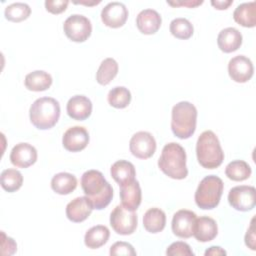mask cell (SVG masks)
Returning <instances> with one entry per match:
<instances>
[{"label": "cell", "instance_id": "cell-25", "mask_svg": "<svg viewBox=\"0 0 256 256\" xmlns=\"http://www.w3.org/2000/svg\"><path fill=\"white\" fill-rule=\"evenodd\" d=\"M24 84L25 87L30 91H45L51 86L52 77L49 73L43 70H36L26 75Z\"/></svg>", "mask_w": 256, "mask_h": 256}, {"label": "cell", "instance_id": "cell-31", "mask_svg": "<svg viewBox=\"0 0 256 256\" xmlns=\"http://www.w3.org/2000/svg\"><path fill=\"white\" fill-rule=\"evenodd\" d=\"M108 103L117 109L126 108L131 102L130 91L123 86H117L112 88L107 95Z\"/></svg>", "mask_w": 256, "mask_h": 256}, {"label": "cell", "instance_id": "cell-15", "mask_svg": "<svg viewBox=\"0 0 256 256\" xmlns=\"http://www.w3.org/2000/svg\"><path fill=\"white\" fill-rule=\"evenodd\" d=\"M37 160V150L29 143L16 144L10 153L11 163L18 168H28Z\"/></svg>", "mask_w": 256, "mask_h": 256}, {"label": "cell", "instance_id": "cell-10", "mask_svg": "<svg viewBox=\"0 0 256 256\" xmlns=\"http://www.w3.org/2000/svg\"><path fill=\"white\" fill-rule=\"evenodd\" d=\"M129 149L132 155L136 158L148 159L156 151L155 138L149 132L139 131L131 137Z\"/></svg>", "mask_w": 256, "mask_h": 256}, {"label": "cell", "instance_id": "cell-3", "mask_svg": "<svg viewBox=\"0 0 256 256\" xmlns=\"http://www.w3.org/2000/svg\"><path fill=\"white\" fill-rule=\"evenodd\" d=\"M196 155L199 164L206 169L219 167L224 160V152L216 134L207 130L200 134L196 143Z\"/></svg>", "mask_w": 256, "mask_h": 256}, {"label": "cell", "instance_id": "cell-34", "mask_svg": "<svg viewBox=\"0 0 256 256\" xmlns=\"http://www.w3.org/2000/svg\"><path fill=\"white\" fill-rule=\"evenodd\" d=\"M166 255L168 256H193L194 252L191 247L182 241H177L172 243L166 250Z\"/></svg>", "mask_w": 256, "mask_h": 256}, {"label": "cell", "instance_id": "cell-36", "mask_svg": "<svg viewBox=\"0 0 256 256\" xmlns=\"http://www.w3.org/2000/svg\"><path fill=\"white\" fill-rule=\"evenodd\" d=\"M17 250V243L11 237L6 236V234L1 231V255L10 256L13 255Z\"/></svg>", "mask_w": 256, "mask_h": 256}, {"label": "cell", "instance_id": "cell-28", "mask_svg": "<svg viewBox=\"0 0 256 256\" xmlns=\"http://www.w3.org/2000/svg\"><path fill=\"white\" fill-rule=\"evenodd\" d=\"M118 73V63L113 58L104 59L96 73V80L100 85H108Z\"/></svg>", "mask_w": 256, "mask_h": 256}, {"label": "cell", "instance_id": "cell-42", "mask_svg": "<svg viewBox=\"0 0 256 256\" xmlns=\"http://www.w3.org/2000/svg\"><path fill=\"white\" fill-rule=\"evenodd\" d=\"M75 4H84V5H88V6H92V5H97L100 3V1H93V2H74Z\"/></svg>", "mask_w": 256, "mask_h": 256}, {"label": "cell", "instance_id": "cell-4", "mask_svg": "<svg viewBox=\"0 0 256 256\" xmlns=\"http://www.w3.org/2000/svg\"><path fill=\"white\" fill-rule=\"evenodd\" d=\"M31 123L40 130H47L55 126L60 117L59 102L51 97L36 99L29 110Z\"/></svg>", "mask_w": 256, "mask_h": 256}, {"label": "cell", "instance_id": "cell-29", "mask_svg": "<svg viewBox=\"0 0 256 256\" xmlns=\"http://www.w3.org/2000/svg\"><path fill=\"white\" fill-rule=\"evenodd\" d=\"M251 172V167L243 160H234L225 169L226 176L233 181H244L250 177Z\"/></svg>", "mask_w": 256, "mask_h": 256}, {"label": "cell", "instance_id": "cell-22", "mask_svg": "<svg viewBox=\"0 0 256 256\" xmlns=\"http://www.w3.org/2000/svg\"><path fill=\"white\" fill-rule=\"evenodd\" d=\"M110 174L119 185H123L135 180L136 171L131 162L127 160H118L111 166Z\"/></svg>", "mask_w": 256, "mask_h": 256}, {"label": "cell", "instance_id": "cell-24", "mask_svg": "<svg viewBox=\"0 0 256 256\" xmlns=\"http://www.w3.org/2000/svg\"><path fill=\"white\" fill-rule=\"evenodd\" d=\"M166 215L160 208H150L143 216V226L150 233L161 232L165 228Z\"/></svg>", "mask_w": 256, "mask_h": 256}, {"label": "cell", "instance_id": "cell-39", "mask_svg": "<svg viewBox=\"0 0 256 256\" xmlns=\"http://www.w3.org/2000/svg\"><path fill=\"white\" fill-rule=\"evenodd\" d=\"M167 3L173 7H176V6H185V7H188V8H195L199 5H201L203 3V1H199V0H187V1H167Z\"/></svg>", "mask_w": 256, "mask_h": 256}, {"label": "cell", "instance_id": "cell-27", "mask_svg": "<svg viewBox=\"0 0 256 256\" xmlns=\"http://www.w3.org/2000/svg\"><path fill=\"white\" fill-rule=\"evenodd\" d=\"M110 237L109 229L104 225L91 227L84 236V243L90 249H97L103 246Z\"/></svg>", "mask_w": 256, "mask_h": 256}, {"label": "cell", "instance_id": "cell-26", "mask_svg": "<svg viewBox=\"0 0 256 256\" xmlns=\"http://www.w3.org/2000/svg\"><path fill=\"white\" fill-rule=\"evenodd\" d=\"M77 187L76 177L67 172H60L53 176L51 180V188L60 195H67L73 192Z\"/></svg>", "mask_w": 256, "mask_h": 256}, {"label": "cell", "instance_id": "cell-1", "mask_svg": "<svg viewBox=\"0 0 256 256\" xmlns=\"http://www.w3.org/2000/svg\"><path fill=\"white\" fill-rule=\"evenodd\" d=\"M81 187L93 209L101 210L110 204L113 188L100 171L92 169L84 172L81 177Z\"/></svg>", "mask_w": 256, "mask_h": 256}, {"label": "cell", "instance_id": "cell-13", "mask_svg": "<svg viewBox=\"0 0 256 256\" xmlns=\"http://www.w3.org/2000/svg\"><path fill=\"white\" fill-rule=\"evenodd\" d=\"M128 18V10L121 2H110L101 11V20L107 27H122Z\"/></svg>", "mask_w": 256, "mask_h": 256}, {"label": "cell", "instance_id": "cell-37", "mask_svg": "<svg viewBox=\"0 0 256 256\" xmlns=\"http://www.w3.org/2000/svg\"><path fill=\"white\" fill-rule=\"evenodd\" d=\"M69 4L67 0H46L45 8L52 14H60L64 12Z\"/></svg>", "mask_w": 256, "mask_h": 256}, {"label": "cell", "instance_id": "cell-9", "mask_svg": "<svg viewBox=\"0 0 256 256\" xmlns=\"http://www.w3.org/2000/svg\"><path fill=\"white\" fill-rule=\"evenodd\" d=\"M228 202L235 210L250 211L256 205V190L248 185L235 186L228 193Z\"/></svg>", "mask_w": 256, "mask_h": 256}, {"label": "cell", "instance_id": "cell-33", "mask_svg": "<svg viewBox=\"0 0 256 256\" xmlns=\"http://www.w3.org/2000/svg\"><path fill=\"white\" fill-rule=\"evenodd\" d=\"M169 29L171 34L174 37L182 40L189 39L193 35V31H194L193 25L186 18L173 19L170 23Z\"/></svg>", "mask_w": 256, "mask_h": 256}, {"label": "cell", "instance_id": "cell-35", "mask_svg": "<svg viewBox=\"0 0 256 256\" xmlns=\"http://www.w3.org/2000/svg\"><path fill=\"white\" fill-rule=\"evenodd\" d=\"M110 255L116 256V255H127V256H135L136 251L134 250L133 246L127 242L119 241L115 242L110 247Z\"/></svg>", "mask_w": 256, "mask_h": 256}, {"label": "cell", "instance_id": "cell-12", "mask_svg": "<svg viewBox=\"0 0 256 256\" xmlns=\"http://www.w3.org/2000/svg\"><path fill=\"white\" fill-rule=\"evenodd\" d=\"M228 73L233 81L245 83L251 79L254 73L252 61L243 55L235 56L228 63Z\"/></svg>", "mask_w": 256, "mask_h": 256}, {"label": "cell", "instance_id": "cell-17", "mask_svg": "<svg viewBox=\"0 0 256 256\" xmlns=\"http://www.w3.org/2000/svg\"><path fill=\"white\" fill-rule=\"evenodd\" d=\"M93 207L86 196L76 197L67 204L66 216L70 221L79 223L86 220L90 216Z\"/></svg>", "mask_w": 256, "mask_h": 256}, {"label": "cell", "instance_id": "cell-23", "mask_svg": "<svg viewBox=\"0 0 256 256\" xmlns=\"http://www.w3.org/2000/svg\"><path fill=\"white\" fill-rule=\"evenodd\" d=\"M233 18L239 25L247 28L256 25V3L254 1L242 3L233 12Z\"/></svg>", "mask_w": 256, "mask_h": 256}, {"label": "cell", "instance_id": "cell-32", "mask_svg": "<svg viewBox=\"0 0 256 256\" xmlns=\"http://www.w3.org/2000/svg\"><path fill=\"white\" fill-rule=\"evenodd\" d=\"M31 14V8L28 4L16 2L8 5L5 8V18L11 22H21L26 20Z\"/></svg>", "mask_w": 256, "mask_h": 256}, {"label": "cell", "instance_id": "cell-30", "mask_svg": "<svg viewBox=\"0 0 256 256\" xmlns=\"http://www.w3.org/2000/svg\"><path fill=\"white\" fill-rule=\"evenodd\" d=\"M0 183L2 188L7 192H15L23 184V176L16 169H5L0 176Z\"/></svg>", "mask_w": 256, "mask_h": 256}, {"label": "cell", "instance_id": "cell-2", "mask_svg": "<svg viewBox=\"0 0 256 256\" xmlns=\"http://www.w3.org/2000/svg\"><path fill=\"white\" fill-rule=\"evenodd\" d=\"M160 170L172 179L181 180L188 175L186 167V152L184 148L175 142L166 144L158 159Z\"/></svg>", "mask_w": 256, "mask_h": 256}, {"label": "cell", "instance_id": "cell-21", "mask_svg": "<svg viewBox=\"0 0 256 256\" xmlns=\"http://www.w3.org/2000/svg\"><path fill=\"white\" fill-rule=\"evenodd\" d=\"M218 233L216 221L208 216H201L196 219L193 236L199 242L212 241Z\"/></svg>", "mask_w": 256, "mask_h": 256}, {"label": "cell", "instance_id": "cell-41", "mask_svg": "<svg viewBox=\"0 0 256 256\" xmlns=\"http://www.w3.org/2000/svg\"><path fill=\"white\" fill-rule=\"evenodd\" d=\"M205 256H219V255H226V251L219 247V246H211L210 248H208L205 253Z\"/></svg>", "mask_w": 256, "mask_h": 256}, {"label": "cell", "instance_id": "cell-40", "mask_svg": "<svg viewBox=\"0 0 256 256\" xmlns=\"http://www.w3.org/2000/svg\"><path fill=\"white\" fill-rule=\"evenodd\" d=\"M233 3L232 0H212L211 5L218 10H225Z\"/></svg>", "mask_w": 256, "mask_h": 256}, {"label": "cell", "instance_id": "cell-7", "mask_svg": "<svg viewBox=\"0 0 256 256\" xmlns=\"http://www.w3.org/2000/svg\"><path fill=\"white\" fill-rule=\"evenodd\" d=\"M138 224V217L135 211L128 210L122 205H117L110 214V225L120 235L132 234Z\"/></svg>", "mask_w": 256, "mask_h": 256}, {"label": "cell", "instance_id": "cell-6", "mask_svg": "<svg viewBox=\"0 0 256 256\" xmlns=\"http://www.w3.org/2000/svg\"><path fill=\"white\" fill-rule=\"evenodd\" d=\"M223 189V181L218 176L209 175L204 177L195 192L196 205L204 210L215 208L220 202Z\"/></svg>", "mask_w": 256, "mask_h": 256}, {"label": "cell", "instance_id": "cell-8", "mask_svg": "<svg viewBox=\"0 0 256 256\" xmlns=\"http://www.w3.org/2000/svg\"><path fill=\"white\" fill-rule=\"evenodd\" d=\"M63 30L70 40L84 42L91 35L92 25L87 17L80 14H73L64 21Z\"/></svg>", "mask_w": 256, "mask_h": 256}, {"label": "cell", "instance_id": "cell-20", "mask_svg": "<svg viewBox=\"0 0 256 256\" xmlns=\"http://www.w3.org/2000/svg\"><path fill=\"white\" fill-rule=\"evenodd\" d=\"M217 44L224 53L234 52L240 48L242 44V34L234 27H227L219 32Z\"/></svg>", "mask_w": 256, "mask_h": 256}, {"label": "cell", "instance_id": "cell-18", "mask_svg": "<svg viewBox=\"0 0 256 256\" xmlns=\"http://www.w3.org/2000/svg\"><path fill=\"white\" fill-rule=\"evenodd\" d=\"M120 199L122 206L128 210L135 211L139 207L142 199L139 182L137 180H133L120 185Z\"/></svg>", "mask_w": 256, "mask_h": 256}, {"label": "cell", "instance_id": "cell-19", "mask_svg": "<svg viewBox=\"0 0 256 256\" xmlns=\"http://www.w3.org/2000/svg\"><path fill=\"white\" fill-rule=\"evenodd\" d=\"M161 16L154 9L142 10L136 18V25L138 30L145 35H152L156 33L161 26Z\"/></svg>", "mask_w": 256, "mask_h": 256}, {"label": "cell", "instance_id": "cell-14", "mask_svg": "<svg viewBox=\"0 0 256 256\" xmlns=\"http://www.w3.org/2000/svg\"><path fill=\"white\" fill-rule=\"evenodd\" d=\"M89 143L88 131L82 126H73L66 130L62 138L63 147L70 152H79Z\"/></svg>", "mask_w": 256, "mask_h": 256}, {"label": "cell", "instance_id": "cell-5", "mask_svg": "<svg viewBox=\"0 0 256 256\" xmlns=\"http://www.w3.org/2000/svg\"><path fill=\"white\" fill-rule=\"evenodd\" d=\"M197 109L188 102L181 101L172 108L171 129L174 135L180 139L190 138L196 130Z\"/></svg>", "mask_w": 256, "mask_h": 256}, {"label": "cell", "instance_id": "cell-11", "mask_svg": "<svg viewBox=\"0 0 256 256\" xmlns=\"http://www.w3.org/2000/svg\"><path fill=\"white\" fill-rule=\"evenodd\" d=\"M197 216L194 212L186 209L177 211L172 218V231L180 238H190L193 236Z\"/></svg>", "mask_w": 256, "mask_h": 256}, {"label": "cell", "instance_id": "cell-16", "mask_svg": "<svg viewBox=\"0 0 256 256\" xmlns=\"http://www.w3.org/2000/svg\"><path fill=\"white\" fill-rule=\"evenodd\" d=\"M66 110L70 118L83 121L91 115L92 103L90 99L84 95H75L68 100Z\"/></svg>", "mask_w": 256, "mask_h": 256}, {"label": "cell", "instance_id": "cell-38", "mask_svg": "<svg viewBox=\"0 0 256 256\" xmlns=\"http://www.w3.org/2000/svg\"><path fill=\"white\" fill-rule=\"evenodd\" d=\"M254 221L255 218L253 217L250 223V226L247 230V233L245 235V244L248 248H250L251 250H255L256 249V237H255V225H254Z\"/></svg>", "mask_w": 256, "mask_h": 256}]
</instances>
